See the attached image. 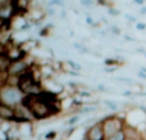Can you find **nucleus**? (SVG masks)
<instances>
[{"instance_id":"nucleus-1","label":"nucleus","mask_w":146,"mask_h":140,"mask_svg":"<svg viewBox=\"0 0 146 140\" xmlns=\"http://www.w3.org/2000/svg\"><path fill=\"white\" fill-rule=\"evenodd\" d=\"M23 97L25 94L18 87H12L9 85L0 86V104L15 108L22 103Z\"/></svg>"},{"instance_id":"nucleus-2","label":"nucleus","mask_w":146,"mask_h":140,"mask_svg":"<svg viewBox=\"0 0 146 140\" xmlns=\"http://www.w3.org/2000/svg\"><path fill=\"white\" fill-rule=\"evenodd\" d=\"M104 129V134H105V139L108 140L110 136H113L114 134H117L118 131L124 130V127L127 126V121L124 117H121L118 115H110L106 116L101 120Z\"/></svg>"},{"instance_id":"nucleus-3","label":"nucleus","mask_w":146,"mask_h":140,"mask_svg":"<svg viewBox=\"0 0 146 140\" xmlns=\"http://www.w3.org/2000/svg\"><path fill=\"white\" fill-rule=\"evenodd\" d=\"M30 111L32 112L35 120H46V118H49V117H53V115H51V112H50V108H49L48 104H45L42 100H40L38 95H37L36 103L32 105V108H31Z\"/></svg>"},{"instance_id":"nucleus-4","label":"nucleus","mask_w":146,"mask_h":140,"mask_svg":"<svg viewBox=\"0 0 146 140\" xmlns=\"http://www.w3.org/2000/svg\"><path fill=\"white\" fill-rule=\"evenodd\" d=\"M85 136L88 140H106L101 121H98L95 125H91L90 127L87 129V131H86Z\"/></svg>"},{"instance_id":"nucleus-5","label":"nucleus","mask_w":146,"mask_h":140,"mask_svg":"<svg viewBox=\"0 0 146 140\" xmlns=\"http://www.w3.org/2000/svg\"><path fill=\"white\" fill-rule=\"evenodd\" d=\"M33 63H30L26 59H21V61H14L8 68V73L9 76H21L27 68H30Z\"/></svg>"},{"instance_id":"nucleus-6","label":"nucleus","mask_w":146,"mask_h":140,"mask_svg":"<svg viewBox=\"0 0 146 140\" xmlns=\"http://www.w3.org/2000/svg\"><path fill=\"white\" fill-rule=\"evenodd\" d=\"M15 108L8 107L5 104H0V118L7 122H14Z\"/></svg>"},{"instance_id":"nucleus-7","label":"nucleus","mask_w":146,"mask_h":140,"mask_svg":"<svg viewBox=\"0 0 146 140\" xmlns=\"http://www.w3.org/2000/svg\"><path fill=\"white\" fill-rule=\"evenodd\" d=\"M124 133L127 135V139H135V140H145L144 138V133H140L139 129L131 126L127 123V126L124 127Z\"/></svg>"},{"instance_id":"nucleus-8","label":"nucleus","mask_w":146,"mask_h":140,"mask_svg":"<svg viewBox=\"0 0 146 140\" xmlns=\"http://www.w3.org/2000/svg\"><path fill=\"white\" fill-rule=\"evenodd\" d=\"M10 64H12V61L9 57L7 54H0V71H8Z\"/></svg>"},{"instance_id":"nucleus-9","label":"nucleus","mask_w":146,"mask_h":140,"mask_svg":"<svg viewBox=\"0 0 146 140\" xmlns=\"http://www.w3.org/2000/svg\"><path fill=\"white\" fill-rule=\"evenodd\" d=\"M104 63L106 64V67H119V66H122L124 62H118L114 58H106Z\"/></svg>"},{"instance_id":"nucleus-10","label":"nucleus","mask_w":146,"mask_h":140,"mask_svg":"<svg viewBox=\"0 0 146 140\" xmlns=\"http://www.w3.org/2000/svg\"><path fill=\"white\" fill-rule=\"evenodd\" d=\"M108 140H127V135L124 133V130H122V131H118L117 134H114L113 136H110Z\"/></svg>"},{"instance_id":"nucleus-11","label":"nucleus","mask_w":146,"mask_h":140,"mask_svg":"<svg viewBox=\"0 0 146 140\" xmlns=\"http://www.w3.org/2000/svg\"><path fill=\"white\" fill-rule=\"evenodd\" d=\"M68 64L71 66V68L73 69V71H81V66L80 64H77L76 62H73V61H68Z\"/></svg>"},{"instance_id":"nucleus-12","label":"nucleus","mask_w":146,"mask_h":140,"mask_svg":"<svg viewBox=\"0 0 146 140\" xmlns=\"http://www.w3.org/2000/svg\"><path fill=\"white\" fill-rule=\"evenodd\" d=\"M78 121H80V116H73V117H71L68 120V125L69 126H73L76 122H78Z\"/></svg>"},{"instance_id":"nucleus-13","label":"nucleus","mask_w":146,"mask_h":140,"mask_svg":"<svg viewBox=\"0 0 146 140\" xmlns=\"http://www.w3.org/2000/svg\"><path fill=\"white\" fill-rule=\"evenodd\" d=\"M73 46H74V48H77L78 50L81 51V53H87V51H88V49L86 48V46H83V45H80V44H74V45H73Z\"/></svg>"},{"instance_id":"nucleus-14","label":"nucleus","mask_w":146,"mask_h":140,"mask_svg":"<svg viewBox=\"0 0 146 140\" xmlns=\"http://www.w3.org/2000/svg\"><path fill=\"white\" fill-rule=\"evenodd\" d=\"M55 136H56L55 131H49V133L45 135V138L48 139V140H50V139H55Z\"/></svg>"},{"instance_id":"nucleus-15","label":"nucleus","mask_w":146,"mask_h":140,"mask_svg":"<svg viewBox=\"0 0 146 140\" xmlns=\"http://www.w3.org/2000/svg\"><path fill=\"white\" fill-rule=\"evenodd\" d=\"M109 14L110 15H119L121 12L118 9H114V8H109Z\"/></svg>"},{"instance_id":"nucleus-16","label":"nucleus","mask_w":146,"mask_h":140,"mask_svg":"<svg viewBox=\"0 0 146 140\" xmlns=\"http://www.w3.org/2000/svg\"><path fill=\"white\" fill-rule=\"evenodd\" d=\"M80 94V97H85V98H90V97H92V93H90V91H80L78 93Z\"/></svg>"},{"instance_id":"nucleus-17","label":"nucleus","mask_w":146,"mask_h":140,"mask_svg":"<svg viewBox=\"0 0 146 140\" xmlns=\"http://www.w3.org/2000/svg\"><path fill=\"white\" fill-rule=\"evenodd\" d=\"M49 5H63V1L62 0H50Z\"/></svg>"},{"instance_id":"nucleus-18","label":"nucleus","mask_w":146,"mask_h":140,"mask_svg":"<svg viewBox=\"0 0 146 140\" xmlns=\"http://www.w3.org/2000/svg\"><path fill=\"white\" fill-rule=\"evenodd\" d=\"M136 28H137L139 31H144L145 28H146V25H145V23H141V22H140V23H137V25H136Z\"/></svg>"},{"instance_id":"nucleus-19","label":"nucleus","mask_w":146,"mask_h":140,"mask_svg":"<svg viewBox=\"0 0 146 140\" xmlns=\"http://www.w3.org/2000/svg\"><path fill=\"white\" fill-rule=\"evenodd\" d=\"M124 18L126 19H128L129 22H136V17H133V15H129V14H124Z\"/></svg>"},{"instance_id":"nucleus-20","label":"nucleus","mask_w":146,"mask_h":140,"mask_svg":"<svg viewBox=\"0 0 146 140\" xmlns=\"http://www.w3.org/2000/svg\"><path fill=\"white\" fill-rule=\"evenodd\" d=\"M40 35H41V36H48V35H49V27L42 28V30L40 31Z\"/></svg>"},{"instance_id":"nucleus-21","label":"nucleus","mask_w":146,"mask_h":140,"mask_svg":"<svg viewBox=\"0 0 146 140\" xmlns=\"http://www.w3.org/2000/svg\"><path fill=\"white\" fill-rule=\"evenodd\" d=\"M111 32L115 33V35H119V33H121V30H119L117 26H111Z\"/></svg>"},{"instance_id":"nucleus-22","label":"nucleus","mask_w":146,"mask_h":140,"mask_svg":"<svg viewBox=\"0 0 146 140\" xmlns=\"http://www.w3.org/2000/svg\"><path fill=\"white\" fill-rule=\"evenodd\" d=\"M13 0H0V7L3 5H8V4H12Z\"/></svg>"},{"instance_id":"nucleus-23","label":"nucleus","mask_w":146,"mask_h":140,"mask_svg":"<svg viewBox=\"0 0 146 140\" xmlns=\"http://www.w3.org/2000/svg\"><path fill=\"white\" fill-rule=\"evenodd\" d=\"M105 104L108 105L109 108H111V109H114V111H117V105L114 104V103H111V102H105Z\"/></svg>"},{"instance_id":"nucleus-24","label":"nucleus","mask_w":146,"mask_h":140,"mask_svg":"<svg viewBox=\"0 0 146 140\" xmlns=\"http://www.w3.org/2000/svg\"><path fill=\"white\" fill-rule=\"evenodd\" d=\"M81 3H82L83 5H86V7H90V5H92V0H81Z\"/></svg>"},{"instance_id":"nucleus-25","label":"nucleus","mask_w":146,"mask_h":140,"mask_svg":"<svg viewBox=\"0 0 146 140\" xmlns=\"http://www.w3.org/2000/svg\"><path fill=\"white\" fill-rule=\"evenodd\" d=\"M118 67H105V72H114Z\"/></svg>"},{"instance_id":"nucleus-26","label":"nucleus","mask_w":146,"mask_h":140,"mask_svg":"<svg viewBox=\"0 0 146 140\" xmlns=\"http://www.w3.org/2000/svg\"><path fill=\"white\" fill-rule=\"evenodd\" d=\"M86 21H87V23H88V25H95V23H94V19H92V18H91V17H87V19H86Z\"/></svg>"},{"instance_id":"nucleus-27","label":"nucleus","mask_w":146,"mask_h":140,"mask_svg":"<svg viewBox=\"0 0 146 140\" xmlns=\"http://www.w3.org/2000/svg\"><path fill=\"white\" fill-rule=\"evenodd\" d=\"M118 80H121V81H128V82H133L131 79H126V77H119Z\"/></svg>"},{"instance_id":"nucleus-28","label":"nucleus","mask_w":146,"mask_h":140,"mask_svg":"<svg viewBox=\"0 0 146 140\" xmlns=\"http://www.w3.org/2000/svg\"><path fill=\"white\" fill-rule=\"evenodd\" d=\"M98 4H100V5H108V3H106V0H98Z\"/></svg>"},{"instance_id":"nucleus-29","label":"nucleus","mask_w":146,"mask_h":140,"mask_svg":"<svg viewBox=\"0 0 146 140\" xmlns=\"http://www.w3.org/2000/svg\"><path fill=\"white\" fill-rule=\"evenodd\" d=\"M136 4H140V5H144V3H145V0H133Z\"/></svg>"},{"instance_id":"nucleus-30","label":"nucleus","mask_w":146,"mask_h":140,"mask_svg":"<svg viewBox=\"0 0 146 140\" xmlns=\"http://www.w3.org/2000/svg\"><path fill=\"white\" fill-rule=\"evenodd\" d=\"M139 76H140V77H141V79H144V80L146 79V73H144V72H141V71H140V72H139Z\"/></svg>"},{"instance_id":"nucleus-31","label":"nucleus","mask_w":146,"mask_h":140,"mask_svg":"<svg viewBox=\"0 0 146 140\" xmlns=\"http://www.w3.org/2000/svg\"><path fill=\"white\" fill-rule=\"evenodd\" d=\"M140 13H141V14H146V7H142L141 10H140Z\"/></svg>"},{"instance_id":"nucleus-32","label":"nucleus","mask_w":146,"mask_h":140,"mask_svg":"<svg viewBox=\"0 0 146 140\" xmlns=\"http://www.w3.org/2000/svg\"><path fill=\"white\" fill-rule=\"evenodd\" d=\"M123 95H124V97H131L132 93L131 91H126V93H123Z\"/></svg>"},{"instance_id":"nucleus-33","label":"nucleus","mask_w":146,"mask_h":140,"mask_svg":"<svg viewBox=\"0 0 146 140\" xmlns=\"http://www.w3.org/2000/svg\"><path fill=\"white\" fill-rule=\"evenodd\" d=\"M99 90H103V91H104V90H106V87L103 86V85H99Z\"/></svg>"},{"instance_id":"nucleus-34","label":"nucleus","mask_w":146,"mask_h":140,"mask_svg":"<svg viewBox=\"0 0 146 140\" xmlns=\"http://www.w3.org/2000/svg\"><path fill=\"white\" fill-rule=\"evenodd\" d=\"M124 39H126V40H128V41H133V39L129 37V36H124Z\"/></svg>"},{"instance_id":"nucleus-35","label":"nucleus","mask_w":146,"mask_h":140,"mask_svg":"<svg viewBox=\"0 0 146 140\" xmlns=\"http://www.w3.org/2000/svg\"><path fill=\"white\" fill-rule=\"evenodd\" d=\"M139 51H140V53H142V54H144V55L146 57V51L144 50V49H139Z\"/></svg>"},{"instance_id":"nucleus-36","label":"nucleus","mask_w":146,"mask_h":140,"mask_svg":"<svg viewBox=\"0 0 146 140\" xmlns=\"http://www.w3.org/2000/svg\"><path fill=\"white\" fill-rule=\"evenodd\" d=\"M140 71L144 72V73H146V67H141V68H140Z\"/></svg>"},{"instance_id":"nucleus-37","label":"nucleus","mask_w":146,"mask_h":140,"mask_svg":"<svg viewBox=\"0 0 146 140\" xmlns=\"http://www.w3.org/2000/svg\"><path fill=\"white\" fill-rule=\"evenodd\" d=\"M54 13H55L54 12V9H49V14H54Z\"/></svg>"},{"instance_id":"nucleus-38","label":"nucleus","mask_w":146,"mask_h":140,"mask_svg":"<svg viewBox=\"0 0 146 140\" xmlns=\"http://www.w3.org/2000/svg\"><path fill=\"white\" fill-rule=\"evenodd\" d=\"M127 140H135V139H127Z\"/></svg>"}]
</instances>
